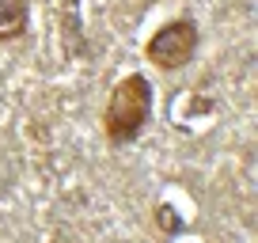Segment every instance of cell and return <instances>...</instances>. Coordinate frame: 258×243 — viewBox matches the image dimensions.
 <instances>
[{"label": "cell", "mask_w": 258, "mask_h": 243, "mask_svg": "<svg viewBox=\"0 0 258 243\" xmlns=\"http://www.w3.org/2000/svg\"><path fill=\"white\" fill-rule=\"evenodd\" d=\"M152 106H156V91L152 80L145 73H129L110 88V99L103 106V137L114 148H125L148 130L152 122Z\"/></svg>", "instance_id": "1"}, {"label": "cell", "mask_w": 258, "mask_h": 243, "mask_svg": "<svg viewBox=\"0 0 258 243\" xmlns=\"http://www.w3.org/2000/svg\"><path fill=\"white\" fill-rule=\"evenodd\" d=\"M198 46H202V31H198V23L186 19V16H178V19L160 23L152 34H148L145 57L152 61L156 69H163V73H178V69H186L194 61Z\"/></svg>", "instance_id": "2"}, {"label": "cell", "mask_w": 258, "mask_h": 243, "mask_svg": "<svg viewBox=\"0 0 258 243\" xmlns=\"http://www.w3.org/2000/svg\"><path fill=\"white\" fill-rule=\"evenodd\" d=\"M31 27V0H0V42H19Z\"/></svg>", "instance_id": "3"}]
</instances>
